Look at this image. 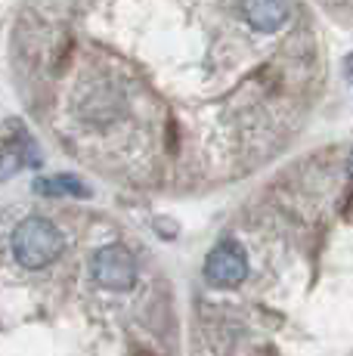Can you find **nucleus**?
Masks as SVG:
<instances>
[{
    "label": "nucleus",
    "mask_w": 353,
    "mask_h": 356,
    "mask_svg": "<svg viewBox=\"0 0 353 356\" xmlns=\"http://www.w3.org/2000/svg\"><path fill=\"white\" fill-rule=\"evenodd\" d=\"M53 6H69L50 0ZM25 65L50 72L35 106L63 149L131 186L195 189L257 170L297 134L319 44H270L245 0H72L22 10Z\"/></svg>",
    "instance_id": "obj_1"
},
{
    "label": "nucleus",
    "mask_w": 353,
    "mask_h": 356,
    "mask_svg": "<svg viewBox=\"0 0 353 356\" xmlns=\"http://www.w3.org/2000/svg\"><path fill=\"white\" fill-rule=\"evenodd\" d=\"M10 245H13V257H16V264L22 270H44V266H50L53 260L63 254L65 238L53 220L35 214V217H25L13 229Z\"/></svg>",
    "instance_id": "obj_2"
},
{
    "label": "nucleus",
    "mask_w": 353,
    "mask_h": 356,
    "mask_svg": "<svg viewBox=\"0 0 353 356\" xmlns=\"http://www.w3.org/2000/svg\"><path fill=\"white\" fill-rule=\"evenodd\" d=\"M205 282L217 291H236L245 285L251 273L248 251L242 248L239 238H223L211 248V254L205 257Z\"/></svg>",
    "instance_id": "obj_3"
},
{
    "label": "nucleus",
    "mask_w": 353,
    "mask_h": 356,
    "mask_svg": "<svg viewBox=\"0 0 353 356\" xmlns=\"http://www.w3.org/2000/svg\"><path fill=\"white\" fill-rule=\"evenodd\" d=\"M90 276L106 291H131L137 282V260L124 245H103L90 254Z\"/></svg>",
    "instance_id": "obj_4"
},
{
    "label": "nucleus",
    "mask_w": 353,
    "mask_h": 356,
    "mask_svg": "<svg viewBox=\"0 0 353 356\" xmlns=\"http://www.w3.org/2000/svg\"><path fill=\"white\" fill-rule=\"evenodd\" d=\"M38 193L44 195H90V189L74 177H53V180H38L35 183Z\"/></svg>",
    "instance_id": "obj_5"
},
{
    "label": "nucleus",
    "mask_w": 353,
    "mask_h": 356,
    "mask_svg": "<svg viewBox=\"0 0 353 356\" xmlns=\"http://www.w3.org/2000/svg\"><path fill=\"white\" fill-rule=\"evenodd\" d=\"M347 170H350V177H353V149L347 152Z\"/></svg>",
    "instance_id": "obj_6"
}]
</instances>
